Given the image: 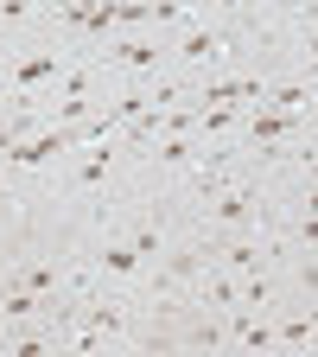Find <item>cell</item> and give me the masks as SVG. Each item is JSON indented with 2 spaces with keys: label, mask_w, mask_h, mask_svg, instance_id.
Returning a JSON list of instances; mask_svg holds the SVG:
<instances>
[{
  "label": "cell",
  "mask_w": 318,
  "mask_h": 357,
  "mask_svg": "<svg viewBox=\"0 0 318 357\" xmlns=\"http://www.w3.org/2000/svg\"><path fill=\"white\" fill-rule=\"evenodd\" d=\"M185 58H217V38H185Z\"/></svg>",
  "instance_id": "6da1fadb"
}]
</instances>
